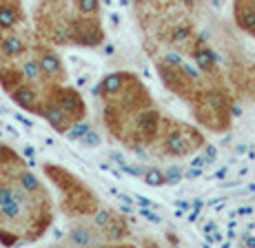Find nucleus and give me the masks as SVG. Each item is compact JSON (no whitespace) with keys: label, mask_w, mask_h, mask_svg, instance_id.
Instances as JSON below:
<instances>
[{"label":"nucleus","mask_w":255,"mask_h":248,"mask_svg":"<svg viewBox=\"0 0 255 248\" xmlns=\"http://www.w3.org/2000/svg\"><path fill=\"white\" fill-rule=\"evenodd\" d=\"M45 175L60 188L62 193V211L67 215H93L100 208L98 197L93 195V191L89 186L80 182L71 171L56 164H45Z\"/></svg>","instance_id":"obj_1"},{"label":"nucleus","mask_w":255,"mask_h":248,"mask_svg":"<svg viewBox=\"0 0 255 248\" xmlns=\"http://www.w3.org/2000/svg\"><path fill=\"white\" fill-rule=\"evenodd\" d=\"M193 115L202 126L213 133H224L231 129V100L220 89H200L191 102Z\"/></svg>","instance_id":"obj_2"},{"label":"nucleus","mask_w":255,"mask_h":248,"mask_svg":"<svg viewBox=\"0 0 255 248\" xmlns=\"http://www.w3.org/2000/svg\"><path fill=\"white\" fill-rule=\"evenodd\" d=\"M160 131H162L164 153L173 155V158H186V155H193L195 151L207 147L204 135L195 126L180 122V120H162Z\"/></svg>","instance_id":"obj_3"},{"label":"nucleus","mask_w":255,"mask_h":248,"mask_svg":"<svg viewBox=\"0 0 255 248\" xmlns=\"http://www.w3.org/2000/svg\"><path fill=\"white\" fill-rule=\"evenodd\" d=\"M158 76L171 93H175L178 98L189 102V104L193 102V98L200 91L198 80H195V78L182 67V60H180L178 65H173V62H169V60L162 58V60L158 62Z\"/></svg>","instance_id":"obj_4"},{"label":"nucleus","mask_w":255,"mask_h":248,"mask_svg":"<svg viewBox=\"0 0 255 248\" xmlns=\"http://www.w3.org/2000/svg\"><path fill=\"white\" fill-rule=\"evenodd\" d=\"M47 100H51L53 104H58L67 115L73 120V122H80V120L87 118V104L82 100V95L78 93L71 86H60L56 84L51 91H49Z\"/></svg>","instance_id":"obj_5"},{"label":"nucleus","mask_w":255,"mask_h":248,"mask_svg":"<svg viewBox=\"0 0 255 248\" xmlns=\"http://www.w3.org/2000/svg\"><path fill=\"white\" fill-rule=\"evenodd\" d=\"M71 42L78 47H98L105 42V31L96 16H82L71 25Z\"/></svg>","instance_id":"obj_6"},{"label":"nucleus","mask_w":255,"mask_h":248,"mask_svg":"<svg viewBox=\"0 0 255 248\" xmlns=\"http://www.w3.org/2000/svg\"><path fill=\"white\" fill-rule=\"evenodd\" d=\"M38 62H40L42 71H45V78L53 84H62L67 80L65 67H62V60L58 58L56 51L51 49H40L38 51Z\"/></svg>","instance_id":"obj_7"},{"label":"nucleus","mask_w":255,"mask_h":248,"mask_svg":"<svg viewBox=\"0 0 255 248\" xmlns=\"http://www.w3.org/2000/svg\"><path fill=\"white\" fill-rule=\"evenodd\" d=\"M9 95H11V100L16 102V104L20 106L22 111H29V113H36V115H42V104H45V100L38 98L36 89H33L31 84L22 82V84L16 86V89H13Z\"/></svg>","instance_id":"obj_8"},{"label":"nucleus","mask_w":255,"mask_h":248,"mask_svg":"<svg viewBox=\"0 0 255 248\" xmlns=\"http://www.w3.org/2000/svg\"><path fill=\"white\" fill-rule=\"evenodd\" d=\"M193 60L198 65V69L207 76L218 74V60H215V53L211 51L209 45H204V38H198L193 47Z\"/></svg>","instance_id":"obj_9"},{"label":"nucleus","mask_w":255,"mask_h":248,"mask_svg":"<svg viewBox=\"0 0 255 248\" xmlns=\"http://www.w3.org/2000/svg\"><path fill=\"white\" fill-rule=\"evenodd\" d=\"M42 118H45L47 122L58 131V133H67V131H69L71 126L76 124V122H73V120L69 118V115H67L65 111L60 109V106L53 104V102L47 100V98H45V104H42Z\"/></svg>","instance_id":"obj_10"},{"label":"nucleus","mask_w":255,"mask_h":248,"mask_svg":"<svg viewBox=\"0 0 255 248\" xmlns=\"http://www.w3.org/2000/svg\"><path fill=\"white\" fill-rule=\"evenodd\" d=\"M235 22L242 31L255 38V2L253 0H238L235 2Z\"/></svg>","instance_id":"obj_11"},{"label":"nucleus","mask_w":255,"mask_h":248,"mask_svg":"<svg viewBox=\"0 0 255 248\" xmlns=\"http://www.w3.org/2000/svg\"><path fill=\"white\" fill-rule=\"evenodd\" d=\"M131 74H127V71H120V74H109L107 78H102L100 84H98V91L102 93V98L109 100L114 98V95H118L122 89H125V84L129 82Z\"/></svg>","instance_id":"obj_12"},{"label":"nucleus","mask_w":255,"mask_h":248,"mask_svg":"<svg viewBox=\"0 0 255 248\" xmlns=\"http://www.w3.org/2000/svg\"><path fill=\"white\" fill-rule=\"evenodd\" d=\"M65 244H69V246H96V244H100V240L96 237L93 228L85 226V224H76V226L69 231V235L65 237Z\"/></svg>","instance_id":"obj_13"},{"label":"nucleus","mask_w":255,"mask_h":248,"mask_svg":"<svg viewBox=\"0 0 255 248\" xmlns=\"http://www.w3.org/2000/svg\"><path fill=\"white\" fill-rule=\"evenodd\" d=\"M22 80H24V74L18 71L16 67H0V86L7 93H11L16 86H20Z\"/></svg>","instance_id":"obj_14"},{"label":"nucleus","mask_w":255,"mask_h":248,"mask_svg":"<svg viewBox=\"0 0 255 248\" xmlns=\"http://www.w3.org/2000/svg\"><path fill=\"white\" fill-rule=\"evenodd\" d=\"M0 51L4 53V56H22L24 51H27V45H24V40L20 36H16V33H7V36L0 40Z\"/></svg>","instance_id":"obj_15"},{"label":"nucleus","mask_w":255,"mask_h":248,"mask_svg":"<svg viewBox=\"0 0 255 248\" xmlns=\"http://www.w3.org/2000/svg\"><path fill=\"white\" fill-rule=\"evenodd\" d=\"M129 224H127L122 217H116L114 215V220H111V224L105 228V235H107V240L109 242H120V240H125L127 235H129Z\"/></svg>","instance_id":"obj_16"},{"label":"nucleus","mask_w":255,"mask_h":248,"mask_svg":"<svg viewBox=\"0 0 255 248\" xmlns=\"http://www.w3.org/2000/svg\"><path fill=\"white\" fill-rule=\"evenodd\" d=\"M20 20V13L11 4H0V29H11Z\"/></svg>","instance_id":"obj_17"},{"label":"nucleus","mask_w":255,"mask_h":248,"mask_svg":"<svg viewBox=\"0 0 255 248\" xmlns=\"http://www.w3.org/2000/svg\"><path fill=\"white\" fill-rule=\"evenodd\" d=\"M22 74H24V78H27L29 82H40L42 78H45V71H42V67H40V62L38 60H27L24 62Z\"/></svg>","instance_id":"obj_18"},{"label":"nucleus","mask_w":255,"mask_h":248,"mask_svg":"<svg viewBox=\"0 0 255 248\" xmlns=\"http://www.w3.org/2000/svg\"><path fill=\"white\" fill-rule=\"evenodd\" d=\"M193 40V29L186 25H178L171 29V42L173 45H184V42Z\"/></svg>","instance_id":"obj_19"},{"label":"nucleus","mask_w":255,"mask_h":248,"mask_svg":"<svg viewBox=\"0 0 255 248\" xmlns=\"http://www.w3.org/2000/svg\"><path fill=\"white\" fill-rule=\"evenodd\" d=\"M142 179H144V184H149V186H164L166 184L164 171H160V168H146Z\"/></svg>","instance_id":"obj_20"},{"label":"nucleus","mask_w":255,"mask_h":248,"mask_svg":"<svg viewBox=\"0 0 255 248\" xmlns=\"http://www.w3.org/2000/svg\"><path fill=\"white\" fill-rule=\"evenodd\" d=\"M87 131H91V126L87 124L85 120H80V122H76V124H73V126H71L69 131H67L65 135L71 140V142H80V140L85 138V133H87Z\"/></svg>","instance_id":"obj_21"},{"label":"nucleus","mask_w":255,"mask_h":248,"mask_svg":"<svg viewBox=\"0 0 255 248\" xmlns=\"http://www.w3.org/2000/svg\"><path fill=\"white\" fill-rule=\"evenodd\" d=\"M111 220H114V213H111L109 208H98V211L93 213V222H96V228H100V231H105V228L111 224Z\"/></svg>","instance_id":"obj_22"},{"label":"nucleus","mask_w":255,"mask_h":248,"mask_svg":"<svg viewBox=\"0 0 255 248\" xmlns=\"http://www.w3.org/2000/svg\"><path fill=\"white\" fill-rule=\"evenodd\" d=\"M76 7L82 16H96L100 9V0H76Z\"/></svg>","instance_id":"obj_23"},{"label":"nucleus","mask_w":255,"mask_h":248,"mask_svg":"<svg viewBox=\"0 0 255 248\" xmlns=\"http://www.w3.org/2000/svg\"><path fill=\"white\" fill-rule=\"evenodd\" d=\"M16 162H22V160L18 158L16 151L4 147V144H0V166H2V164H16Z\"/></svg>","instance_id":"obj_24"},{"label":"nucleus","mask_w":255,"mask_h":248,"mask_svg":"<svg viewBox=\"0 0 255 248\" xmlns=\"http://www.w3.org/2000/svg\"><path fill=\"white\" fill-rule=\"evenodd\" d=\"M80 144H82L85 149H98V147L102 144V140H100V135H98L96 131L91 129V131H87V133H85V138L80 140Z\"/></svg>","instance_id":"obj_25"},{"label":"nucleus","mask_w":255,"mask_h":248,"mask_svg":"<svg viewBox=\"0 0 255 248\" xmlns=\"http://www.w3.org/2000/svg\"><path fill=\"white\" fill-rule=\"evenodd\" d=\"M16 242H20V237H18L11 228H0V244L11 246V244H16Z\"/></svg>","instance_id":"obj_26"},{"label":"nucleus","mask_w":255,"mask_h":248,"mask_svg":"<svg viewBox=\"0 0 255 248\" xmlns=\"http://www.w3.org/2000/svg\"><path fill=\"white\" fill-rule=\"evenodd\" d=\"M164 177H166V184H178L184 175H182V168L180 166H171L164 171Z\"/></svg>","instance_id":"obj_27"},{"label":"nucleus","mask_w":255,"mask_h":248,"mask_svg":"<svg viewBox=\"0 0 255 248\" xmlns=\"http://www.w3.org/2000/svg\"><path fill=\"white\" fill-rule=\"evenodd\" d=\"M138 213H140L142 217H146L149 222H153V224H160V222H162V220H160V215H155V213H151V211H149V206H140V208H138Z\"/></svg>","instance_id":"obj_28"},{"label":"nucleus","mask_w":255,"mask_h":248,"mask_svg":"<svg viewBox=\"0 0 255 248\" xmlns=\"http://www.w3.org/2000/svg\"><path fill=\"white\" fill-rule=\"evenodd\" d=\"M215 155H218V151H215V147H207L204 149V160L211 164V162H215Z\"/></svg>","instance_id":"obj_29"},{"label":"nucleus","mask_w":255,"mask_h":248,"mask_svg":"<svg viewBox=\"0 0 255 248\" xmlns=\"http://www.w3.org/2000/svg\"><path fill=\"white\" fill-rule=\"evenodd\" d=\"M200 175H202V168H200V166H193V168H189V171H186L184 177H186V179H198Z\"/></svg>","instance_id":"obj_30"},{"label":"nucleus","mask_w":255,"mask_h":248,"mask_svg":"<svg viewBox=\"0 0 255 248\" xmlns=\"http://www.w3.org/2000/svg\"><path fill=\"white\" fill-rule=\"evenodd\" d=\"M24 158L29 160V164L33 166V158H36V149H31V147H27L24 149Z\"/></svg>","instance_id":"obj_31"},{"label":"nucleus","mask_w":255,"mask_h":248,"mask_svg":"<svg viewBox=\"0 0 255 248\" xmlns=\"http://www.w3.org/2000/svg\"><path fill=\"white\" fill-rule=\"evenodd\" d=\"M204 162H207V160H204V155H198V158H193V162H191V164H193V166H200V168H202Z\"/></svg>","instance_id":"obj_32"},{"label":"nucleus","mask_w":255,"mask_h":248,"mask_svg":"<svg viewBox=\"0 0 255 248\" xmlns=\"http://www.w3.org/2000/svg\"><path fill=\"white\" fill-rule=\"evenodd\" d=\"M16 120H18L20 124H24V126H33L31 120H27V118H24V115H20V113H16Z\"/></svg>","instance_id":"obj_33"},{"label":"nucleus","mask_w":255,"mask_h":248,"mask_svg":"<svg viewBox=\"0 0 255 248\" xmlns=\"http://www.w3.org/2000/svg\"><path fill=\"white\" fill-rule=\"evenodd\" d=\"M120 20H122V18H120V13H118V11H114V13H111V22H114V27H118V25H120Z\"/></svg>","instance_id":"obj_34"},{"label":"nucleus","mask_w":255,"mask_h":248,"mask_svg":"<svg viewBox=\"0 0 255 248\" xmlns=\"http://www.w3.org/2000/svg\"><path fill=\"white\" fill-rule=\"evenodd\" d=\"M116 49H114V45H105V56H114Z\"/></svg>","instance_id":"obj_35"},{"label":"nucleus","mask_w":255,"mask_h":248,"mask_svg":"<svg viewBox=\"0 0 255 248\" xmlns=\"http://www.w3.org/2000/svg\"><path fill=\"white\" fill-rule=\"evenodd\" d=\"M215 177H218V179H224V177H227V168H222V171H218V175H215Z\"/></svg>","instance_id":"obj_36"},{"label":"nucleus","mask_w":255,"mask_h":248,"mask_svg":"<svg viewBox=\"0 0 255 248\" xmlns=\"http://www.w3.org/2000/svg\"><path fill=\"white\" fill-rule=\"evenodd\" d=\"M180 2L186 4V7H193V4H195V0H180Z\"/></svg>","instance_id":"obj_37"},{"label":"nucleus","mask_w":255,"mask_h":248,"mask_svg":"<svg viewBox=\"0 0 255 248\" xmlns=\"http://www.w3.org/2000/svg\"><path fill=\"white\" fill-rule=\"evenodd\" d=\"M120 4H129V0H120Z\"/></svg>","instance_id":"obj_38"}]
</instances>
